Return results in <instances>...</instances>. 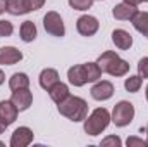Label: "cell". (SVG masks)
Segmentation results:
<instances>
[{
	"label": "cell",
	"instance_id": "cell-1",
	"mask_svg": "<svg viewBox=\"0 0 148 147\" xmlns=\"http://www.w3.org/2000/svg\"><path fill=\"white\" fill-rule=\"evenodd\" d=\"M57 109L67 119H71L74 123H79V121H84V118L88 116V102L77 95L69 94L60 104H57Z\"/></svg>",
	"mask_w": 148,
	"mask_h": 147
},
{
	"label": "cell",
	"instance_id": "cell-2",
	"mask_svg": "<svg viewBox=\"0 0 148 147\" xmlns=\"http://www.w3.org/2000/svg\"><path fill=\"white\" fill-rule=\"evenodd\" d=\"M97 64L100 66L102 73H107L110 76H126L129 73V62L121 59L119 54L114 50H105L103 54H100Z\"/></svg>",
	"mask_w": 148,
	"mask_h": 147
},
{
	"label": "cell",
	"instance_id": "cell-3",
	"mask_svg": "<svg viewBox=\"0 0 148 147\" xmlns=\"http://www.w3.org/2000/svg\"><path fill=\"white\" fill-rule=\"evenodd\" d=\"M109 123H110V112L105 109V107H97L90 116L84 118L83 128H84V132L88 135L97 137V135H100L102 132L107 130Z\"/></svg>",
	"mask_w": 148,
	"mask_h": 147
},
{
	"label": "cell",
	"instance_id": "cell-4",
	"mask_svg": "<svg viewBox=\"0 0 148 147\" xmlns=\"http://www.w3.org/2000/svg\"><path fill=\"white\" fill-rule=\"evenodd\" d=\"M133 119H134V106L129 101H121L114 106L110 114V121L115 126H119V128L127 126V125H131Z\"/></svg>",
	"mask_w": 148,
	"mask_h": 147
},
{
	"label": "cell",
	"instance_id": "cell-5",
	"mask_svg": "<svg viewBox=\"0 0 148 147\" xmlns=\"http://www.w3.org/2000/svg\"><path fill=\"white\" fill-rule=\"evenodd\" d=\"M43 28L48 35L52 37H57V38H62L66 35V26H64V21L60 17L59 12L55 10H50L43 16Z\"/></svg>",
	"mask_w": 148,
	"mask_h": 147
},
{
	"label": "cell",
	"instance_id": "cell-6",
	"mask_svg": "<svg viewBox=\"0 0 148 147\" xmlns=\"http://www.w3.org/2000/svg\"><path fill=\"white\" fill-rule=\"evenodd\" d=\"M100 28V23L95 16H90V14H84L81 17H77L76 21V30L81 37H93Z\"/></svg>",
	"mask_w": 148,
	"mask_h": 147
},
{
	"label": "cell",
	"instance_id": "cell-7",
	"mask_svg": "<svg viewBox=\"0 0 148 147\" xmlns=\"http://www.w3.org/2000/svg\"><path fill=\"white\" fill-rule=\"evenodd\" d=\"M35 139V133L28 126H19L10 135V147H28Z\"/></svg>",
	"mask_w": 148,
	"mask_h": 147
},
{
	"label": "cell",
	"instance_id": "cell-8",
	"mask_svg": "<svg viewBox=\"0 0 148 147\" xmlns=\"http://www.w3.org/2000/svg\"><path fill=\"white\" fill-rule=\"evenodd\" d=\"M91 97L95 101H109L112 95H114V85H112L109 80H102V81H97L93 87H91Z\"/></svg>",
	"mask_w": 148,
	"mask_h": 147
},
{
	"label": "cell",
	"instance_id": "cell-9",
	"mask_svg": "<svg viewBox=\"0 0 148 147\" xmlns=\"http://www.w3.org/2000/svg\"><path fill=\"white\" fill-rule=\"evenodd\" d=\"M10 101L14 102V106L19 109V112L28 111L33 104V94L29 92V88H21V90H14Z\"/></svg>",
	"mask_w": 148,
	"mask_h": 147
},
{
	"label": "cell",
	"instance_id": "cell-10",
	"mask_svg": "<svg viewBox=\"0 0 148 147\" xmlns=\"http://www.w3.org/2000/svg\"><path fill=\"white\" fill-rule=\"evenodd\" d=\"M19 109L14 106L12 101H0V121L5 126H10L17 119Z\"/></svg>",
	"mask_w": 148,
	"mask_h": 147
},
{
	"label": "cell",
	"instance_id": "cell-11",
	"mask_svg": "<svg viewBox=\"0 0 148 147\" xmlns=\"http://www.w3.org/2000/svg\"><path fill=\"white\" fill-rule=\"evenodd\" d=\"M23 61V52L16 47H0V64L2 66H14Z\"/></svg>",
	"mask_w": 148,
	"mask_h": 147
},
{
	"label": "cell",
	"instance_id": "cell-12",
	"mask_svg": "<svg viewBox=\"0 0 148 147\" xmlns=\"http://www.w3.org/2000/svg\"><path fill=\"white\" fill-rule=\"evenodd\" d=\"M112 42H114V45L119 50H129L133 47V37H131V33L126 31V30H122V28L112 31Z\"/></svg>",
	"mask_w": 148,
	"mask_h": 147
},
{
	"label": "cell",
	"instance_id": "cell-13",
	"mask_svg": "<svg viewBox=\"0 0 148 147\" xmlns=\"http://www.w3.org/2000/svg\"><path fill=\"white\" fill-rule=\"evenodd\" d=\"M136 12H138V9H136L134 5L126 3V2L117 3V5H114V9H112V16H114L117 21H131Z\"/></svg>",
	"mask_w": 148,
	"mask_h": 147
},
{
	"label": "cell",
	"instance_id": "cell-14",
	"mask_svg": "<svg viewBox=\"0 0 148 147\" xmlns=\"http://www.w3.org/2000/svg\"><path fill=\"white\" fill-rule=\"evenodd\" d=\"M67 80L73 87H83L88 83L86 80V73H84V66L83 64H76L73 68L67 69Z\"/></svg>",
	"mask_w": 148,
	"mask_h": 147
},
{
	"label": "cell",
	"instance_id": "cell-15",
	"mask_svg": "<svg viewBox=\"0 0 148 147\" xmlns=\"http://www.w3.org/2000/svg\"><path fill=\"white\" fill-rule=\"evenodd\" d=\"M59 81V71L53 69V68H45L41 73H40V78H38V83L43 90H50L55 83Z\"/></svg>",
	"mask_w": 148,
	"mask_h": 147
},
{
	"label": "cell",
	"instance_id": "cell-16",
	"mask_svg": "<svg viewBox=\"0 0 148 147\" xmlns=\"http://www.w3.org/2000/svg\"><path fill=\"white\" fill-rule=\"evenodd\" d=\"M131 23H133V26H134V30H136L138 33H141L145 38H148V12L138 10V12L133 16Z\"/></svg>",
	"mask_w": 148,
	"mask_h": 147
},
{
	"label": "cell",
	"instance_id": "cell-17",
	"mask_svg": "<svg viewBox=\"0 0 148 147\" xmlns=\"http://www.w3.org/2000/svg\"><path fill=\"white\" fill-rule=\"evenodd\" d=\"M48 95H50V99H52L55 104H60V102L69 95V87L59 80V81H57V83L48 90Z\"/></svg>",
	"mask_w": 148,
	"mask_h": 147
},
{
	"label": "cell",
	"instance_id": "cell-18",
	"mask_svg": "<svg viewBox=\"0 0 148 147\" xmlns=\"http://www.w3.org/2000/svg\"><path fill=\"white\" fill-rule=\"evenodd\" d=\"M9 88L12 92L21 88H29V76L26 73H14L9 78Z\"/></svg>",
	"mask_w": 148,
	"mask_h": 147
},
{
	"label": "cell",
	"instance_id": "cell-19",
	"mask_svg": "<svg viewBox=\"0 0 148 147\" xmlns=\"http://www.w3.org/2000/svg\"><path fill=\"white\" fill-rule=\"evenodd\" d=\"M19 35H21V40L26 42V43L33 42L38 35L35 23H33V21H24V23L21 24V28H19Z\"/></svg>",
	"mask_w": 148,
	"mask_h": 147
},
{
	"label": "cell",
	"instance_id": "cell-20",
	"mask_svg": "<svg viewBox=\"0 0 148 147\" xmlns=\"http://www.w3.org/2000/svg\"><path fill=\"white\" fill-rule=\"evenodd\" d=\"M5 12L12 14V16H23V14H28V7L24 3V0H7V9Z\"/></svg>",
	"mask_w": 148,
	"mask_h": 147
},
{
	"label": "cell",
	"instance_id": "cell-21",
	"mask_svg": "<svg viewBox=\"0 0 148 147\" xmlns=\"http://www.w3.org/2000/svg\"><path fill=\"white\" fill-rule=\"evenodd\" d=\"M84 73H86V80L88 83H93V81H98L102 78V69L97 62H84Z\"/></svg>",
	"mask_w": 148,
	"mask_h": 147
},
{
	"label": "cell",
	"instance_id": "cell-22",
	"mask_svg": "<svg viewBox=\"0 0 148 147\" xmlns=\"http://www.w3.org/2000/svg\"><path fill=\"white\" fill-rule=\"evenodd\" d=\"M141 85H143V78H141L140 74H134V76H129V78L124 80V88H126L129 94H136V92H140Z\"/></svg>",
	"mask_w": 148,
	"mask_h": 147
},
{
	"label": "cell",
	"instance_id": "cell-23",
	"mask_svg": "<svg viewBox=\"0 0 148 147\" xmlns=\"http://www.w3.org/2000/svg\"><path fill=\"white\" fill-rule=\"evenodd\" d=\"M67 2L74 10H88V9H91L95 0H67Z\"/></svg>",
	"mask_w": 148,
	"mask_h": 147
},
{
	"label": "cell",
	"instance_id": "cell-24",
	"mask_svg": "<svg viewBox=\"0 0 148 147\" xmlns=\"http://www.w3.org/2000/svg\"><path fill=\"white\" fill-rule=\"evenodd\" d=\"M12 33H14V26H12V23L7 21V19H0V37L7 38V37H10Z\"/></svg>",
	"mask_w": 148,
	"mask_h": 147
},
{
	"label": "cell",
	"instance_id": "cell-25",
	"mask_svg": "<svg viewBox=\"0 0 148 147\" xmlns=\"http://www.w3.org/2000/svg\"><path fill=\"white\" fill-rule=\"evenodd\" d=\"M100 146H103V147H109V146L121 147V146H122V140H121L117 135H109V137H105V139L100 142Z\"/></svg>",
	"mask_w": 148,
	"mask_h": 147
},
{
	"label": "cell",
	"instance_id": "cell-26",
	"mask_svg": "<svg viewBox=\"0 0 148 147\" xmlns=\"http://www.w3.org/2000/svg\"><path fill=\"white\" fill-rule=\"evenodd\" d=\"M138 74H140L143 80L148 78V57H141V59L138 61Z\"/></svg>",
	"mask_w": 148,
	"mask_h": 147
},
{
	"label": "cell",
	"instance_id": "cell-27",
	"mask_svg": "<svg viewBox=\"0 0 148 147\" xmlns=\"http://www.w3.org/2000/svg\"><path fill=\"white\" fill-rule=\"evenodd\" d=\"M126 146H127V147H134V146L145 147V146H148V142H147V140H143V139H138V137H127Z\"/></svg>",
	"mask_w": 148,
	"mask_h": 147
},
{
	"label": "cell",
	"instance_id": "cell-28",
	"mask_svg": "<svg viewBox=\"0 0 148 147\" xmlns=\"http://www.w3.org/2000/svg\"><path fill=\"white\" fill-rule=\"evenodd\" d=\"M24 3H26L28 10L31 12V10H38V9H41V7L45 5V0H24Z\"/></svg>",
	"mask_w": 148,
	"mask_h": 147
},
{
	"label": "cell",
	"instance_id": "cell-29",
	"mask_svg": "<svg viewBox=\"0 0 148 147\" xmlns=\"http://www.w3.org/2000/svg\"><path fill=\"white\" fill-rule=\"evenodd\" d=\"M122 2H126V3H129V5H134V7H138L143 0H122Z\"/></svg>",
	"mask_w": 148,
	"mask_h": 147
},
{
	"label": "cell",
	"instance_id": "cell-30",
	"mask_svg": "<svg viewBox=\"0 0 148 147\" xmlns=\"http://www.w3.org/2000/svg\"><path fill=\"white\" fill-rule=\"evenodd\" d=\"M7 9V0H0V14H3Z\"/></svg>",
	"mask_w": 148,
	"mask_h": 147
},
{
	"label": "cell",
	"instance_id": "cell-31",
	"mask_svg": "<svg viewBox=\"0 0 148 147\" xmlns=\"http://www.w3.org/2000/svg\"><path fill=\"white\" fill-rule=\"evenodd\" d=\"M3 81H5V74H3V71L0 69V87L3 85Z\"/></svg>",
	"mask_w": 148,
	"mask_h": 147
},
{
	"label": "cell",
	"instance_id": "cell-32",
	"mask_svg": "<svg viewBox=\"0 0 148 147\" xmlns=\"http://www.w3.org/2000/svg\"><path fill=\"white\" fill-rule=\"evenodd\" d=\"M5 128H7V126H5V125H3V123H2V121H0V135H2V133H3V132H5Z\"/></svg>",
	"mask_w": 148,
	"mask_h": 147
},
{
	"label": "cell",
	"instance_id": "cell-33",
	"mask_svg": "<svg viewBox=\"0 0 148 147\" xmlns=\"http://www.w3.org/2000/svg\"><path fill=\"white\" fill-rule=\"evenodd\" d=\"M145 133H147V142H148V125H147V128H145Z\"/></svg>",
	"mask_w": 148,
	"mask_h": 147
},
{
	"label": "cell",
	"instance_id": "cell-34",
	"mask_svg": "<svg viewBox=\"0 0 148 147\" xmlns=\"http://www.w3.org/2000/svg\"><path fill=\"white\" fill-rule=\"evenodd\" d=\"M147 101H148V85H147Z\"/></svg>",
	"mask_w": 148,
	"mask_h": 147
},
{
	"label": "cell",
	"instance_id": "cell-35",
	"mask_svg": "<svg viewBox=\"0 0 148 147\" xmlns=\"http://www.w3.org/2000/svg\"><path fill=\"white\" fill-rule=\"evenodd\" d=\"M0 146H5V144H3V142H0Z\"/></svg>",
	"mask_w": 148,
	"mask_h": 147
},
{
	"label": "cell",
	"instance_id": "cell-36",
	"mask_svg": "<svg viewBox=\"0 0 148 147\" xmlns=\"http://www.w3.org/2000/svg\"><path fill=\"white\" fill-rule=\"evenodd\" d=\"M143 2H148V0H143Z\"/></svg>",
	"mask_w": 148,
	"mask_h": 147
}]
</instances>
